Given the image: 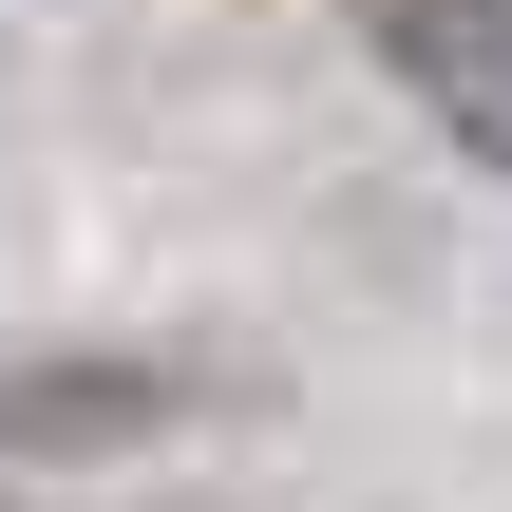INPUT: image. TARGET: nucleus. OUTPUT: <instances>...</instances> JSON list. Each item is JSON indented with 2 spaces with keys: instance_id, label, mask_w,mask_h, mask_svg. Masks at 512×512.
Returning a JSON list of instances; mask_svg holds the SVG:
<instances>
[{
  "instance_id": "nucleus-1",
  "label": "nucleus",
  "mask_w": 512,
  "mask_h": 512,
  "mask_svg": "<svg viewBox=\"0 0 512 512\" xmlns=\"http://www.w3.org/2000/svg\"><path fill=\"white\" fill-rule=\"evenodd\" d=\"M342 19L475 171H512V0H342Z\"/></svg>"
},
{
  "instance_id": "nucleus-2",
  "label": "nucleus",
  "mask_w": 512,
  "mask_h": 512,
  "mask_svg": "<svg viewBox=\"0 0 512 512\" xmlns=\"http://www.w3.org/2000/svg\"><path fill=\"white\" fill-rule=\"evenodd\" d=\"M152 418H190L171 361H19L0 380V456H76V437H152Z\"/></svg>"
}]
</instances>
